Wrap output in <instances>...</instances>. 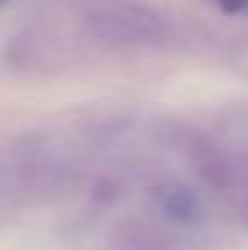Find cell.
Returning <instances> with one entry per match:
<instances>
[{"mask_svg":"<svg viewBox=\"0 0 248 250\" xmlns=\"http://www.w3.org/2000/svg\"><path fill=\"white\" fill-rule=\"evenodd\" d=\"M86 27L102 43L126 45V48L160 45L168 38L165 19H160L150 8H141V5H110V8L93 11Z\"/></svg>","mask_w":248,"mask_h":250,"instance_id":"obj_1","label":"cell"},{"mask_svg":"<svg viewBox=\"0 0 248 250\" xmlns=\"http://www.w3.org/2000/svg\"><path fill=\"white\" fill-rule=\"evenodd\" d=\"M152 200H155L158 210L163 213L168 221L174 224H195L200 218V200L195 197L192 189L176 181H163L152 189Z\"/></svg>","mask_w":248,"mask_h":250,"instance_id":"obj_2","label":"cell"},{"mask_svg":"<svg viewBox=\"0 0 248 250\" xmlns=\"http://www.w3.org/2000/svg\"><path fill=\"white\" fill-rule=\"evenodd\" d=\"M14 64L16 67H45V64H54L62 59V43L51 35H43V32H32V35H24V38L16 40L14 38Z\"/></svg>","mask_w":248,"mask_h":250,"instance_id":"obj_3","label":"cell"},{"mask_svg":"<svg viewBox=\"0 0 248 250\" xmlns=\"http://www.w3.org/2000/svg\"><path fill=\"white\" fill-rule=\"evenodd\" d=\"M224 14H248V0H214Z\"/></svg>","mask_w":248,"mask_h":250,"instance_id":"obj_4","label":"cell"},{"mask_svg":"<svg viewBox=\"0 0 248 250\" xmlns=\"http://www.w3.org/2000/svg\"><path fill=\"white\" fill-rule=\"evenodd\" d=\"M240 216H243V221L248 224V194L243 197V202H240Z\"/></svg>","mask_w":248,"mask_h":250,"instance_id":"obj_5","label":"cell"},{"mask_svg":"<svg viewBox=\"0 0 248 250\" xmlns=\"http://www.w3.org/2000/svg\"><path fill=\"white\" fill-rule=\"evenodd\" d=\"M240 173L248 178V152L243 154V157H240Z\"/></svg>","mask_w":248,"mask_h":250,"instance_id":"obj_6","label":"cell"},{"mask_svg":"<svg viewBox=\"0 0 248 250\" xmlns=\"http://www.w3.org/2000/svg\"><path fill=\"white\" fill-rule=\"evenodd\" d=\"M0 3H5V0H0Z\"/></svg>","mask_w":248,"mask_h":250,"instance_id":"obj_7","label":"cell"}]
</instances>
